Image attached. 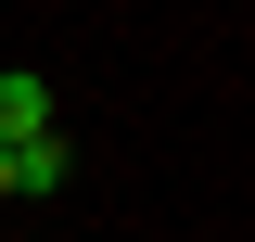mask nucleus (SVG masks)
<instances>
[{"label":"nucleus","mask_w":255,"mask_h":242,"mask_svg":"<svg viewBox=\"0 0 255 242\" xmlns=\"http://www.w3.org/2000/svg\"><path fill=\"white\" fill-rule=\"evenodd\" d=\"M51 127V90H38V64H0V140H38Z\"/></svg>","instance_id":"f257e3e1"},{"label":"nucleus","mask_w":255,"mask_h":242,"mask_svg":"<svg viewBox=\"0 0 255 242\" xmlns=\"http://www.w3.org/2000/svg\"><path fill=\"white\" fill-rule=\"evenodd\" d=\"M64 179H77V140H64V127L13 140V191H64Z\"/></svg>","instance_id":"f03ea898"},{"label":"nucleus","mask_w":255,"mask_h":242,"mask_svg":"<svg viewBox=\"0 0 255 242\" xmlns=\"http://www.w3.org/2000/svg\"><path fill=\"white\" fill-rule=\"evenodd\" d=\"M0 204H13V140H0Z\"/></svg>","instance_id":"7ed1b4c3"}]
</instances>
